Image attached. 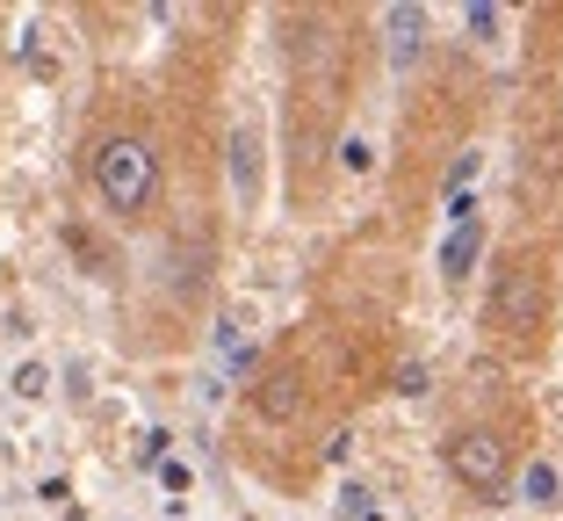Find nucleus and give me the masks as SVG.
Returning a JSON list of instances; mask_svg holds the SVG:
<instances>
[{"mask_svg":"<svg viewBox=\"0 0 563 521\" xmlns=\"http://www.w3.org/2000/svg\"><path fill=\"white\" fill-rule=\"evenodd\" d=\"M549 319H556V253H549V239L514 232L492 261L484 334L506 362H534L549 348Z\"/></svg>","mask_w":563,"mask_h":521,"instance_id":"1","label":"nucleus"},{"mask_svg":"<svg viewBox=\"0 0 563 521\" xmlns=\"http://www.w3.org/2000/svg\"><path fill=\"white\" fill-rule=\"evenodd\" d=\"M87 182H95V203L109 210L117 225H145L159 210V138L137 131V123H117L87 145Z\"/></svg>","mask_w":563,"mask_h":521,"instance_id":"2","label":"nucleus"},{"mask_svg":"<svg viewBox=\"0 0 563 521\" xmlns=\"http://www.w3.org/2000/svg\"><path fill=\"white\" fill-rule=\"evenodd\" d=\"M441 464H448V478H455L477 507L506 500V486H514V427H498V421H455L441 435Z\"/></svg>","mask_w":563,"mask_h":521,"instance_id":"3","label":"nucleus"},{"mask_svg":"<svg viewBox=\"0 0 563 521\" xmlns=\"http://www.w3.org/2000/svg\"><path fill=\"white\" fill-rule=\"evenodd\" d=\"M477 253H484V218L448 225V247H441V283H448V290H463V283H470V269H477Z\"/></svg>","mask_w":563,"mask_h":521,"instance_id":"4","label":"nucleus"},{"mask_svg":"<svg viewBox=\"0 0 563 521\" xmlns=\"http://www.w3.org/2000/svg\"><path fill=\"white\" fill-rule=\"evenodd\" d=\"M383 30H390L398 66H412L419 51H427V8H390V15H383Z\"/></svg>","mask_w":563,"mask_h":521,"instance_id":"5","label":"nucleus"},{"mask_svg":"<svg viewBox=\"0 0 563 521\" xmlns=\"http://www.w3.org/2000/svg\"><path fill=\"white\" fill-rule=\"evenodd\" d=\"M297 399H303V391H297V377H289V370H275L261 391H253V405H261L267 421H289V413H297Z\"/></svg>","mask_w":563,"mask_h":521,"instance_id":"6","label":"nucleus"},{"mask_svg":"<svg viewBox=\"0 0 563 521\" xmlns=\"http://www.w3.org/2000/svg\"><path fill=\"white\" fill-rule=\"evenodd\" d=\"M498 30H506V8H498V0H470V36H477V44H492Z\"/></svg>","mask_w":563,"mask_h":521,"instance_id":"7","label":"nucleus"},{"mask_svg":"<svg viewBox=\"0 0 563 521\" xmlns=\"http://www.w3.org/2000/svg\"><path fill=\"white\" fill-rule=\"evenodd\" d=\"M520 492H528L534 507H549L556 500V464H528V471H520Z\"/></svg>","mask_w":563,"mask_h":521,"instance_id":"8","label":"nucleus"},{"mask_svg":"<svg viewBox=\"0 0 563 521\" xmlns=\"http://www.w3.org/2000/svg\"><path fill=\"white\" fill-rule=\"evenodd\" d=\"M232 174H239V196H253V131L246 123L232 131Z\"/></svg>","mask_w":563,"mask_h":521,"instance_id":"9","label":"nucleus"},{"mask_svg":"<svg viewBox=\"0 0 563 521\" xmlns=\"http://www.w3.org/2000/svg\"><path fill=\"white\" fill-rule=\"evenodd\" d=\"M15 391H22V399H44V362H22V370H15Z\"/></svg>","mask_w":563,"mask_h":521,"instance_id":"10","label":"nucleus"},{"mask_svg":"<svg viewBox=\"0 0 563 521\" xmlns=\"http://www.w3.org/2000/svg\"><path fill=\"white\" fill-rule=\"evenodd\" d=\"M398 391H405V399H419V391H427V362H412V370L398 377Z\"/></svg>","mask_w":563,"mask_h":521,"instance_id":"11","label":"nucleus"}]
</instances>
